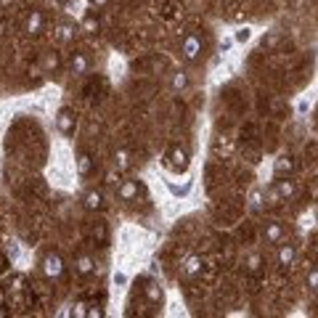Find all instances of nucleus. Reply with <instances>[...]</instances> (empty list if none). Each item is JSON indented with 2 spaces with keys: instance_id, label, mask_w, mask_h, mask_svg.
<instances>
[{
  "instance_id": "1",
  "label": "nucleus",
  "mask_w": 318,
  "mask_h": 318,
  "mask_svg": "<svg viewBox=\"0 0 318 318\" xmlns=\"http://www.w3.org/2000/svg\"><path fill=\"white\" fill-rule=\"evenodd\" d=\"M40 270H43L45 279H61L64 276V260H61V254L48 252L45 257H43V263H40Z\"/></svg>"
},
{
  "instance_id": "2",
  "label": "nucleus",
  "mask_w": 318,
  "mask_h": 318,
  "mask_svg": "<svg viewBox=\"0 0 318 318\" xmlns=\"http://www.w3.org/2000/svg\"><path fill=\"white\" fill-rule=\"evenodd\" d=\"M202 45H204L202 35H196V32H191V35L183 40V45H181V53H183V58H186V61H196V56L202 53Z\"/></svg>"
},
{
  "instance_id": "3",
  "label": "nucleus",
  "mask_w": 318,
  "mask_h": 318,
  "mask_svg": "<svg viewBox=\"0 0 318 318\" xmlns=\"http://www.w3.org/2000/svg\"><path fill=\"white\" fill-rule=\"evenodd\" d=\"M56 127H58V133L72 135L77 130V114H74L72 109H61L58 114H56Z\"/></svg>"
},
{
  "instance_id": "4",
  "label": "nucleus",
  "mask_w": 318,
  "mask_h": 318,
  "mask_svg": "<svg viewBox=\"0 0 318 318\" xmlns=\"http://www.w3.org/2000/svg\"><path fill=\"white\" fill-rule=\"evenodd\" d=\"M67 69H69V74H74V77H83V74H88V69H90V58H88L83 51H74V53L69 56Z\"/></svg>"
},
{
  "instance_id": "5",
  "label": "nucleus",
  "mask_w": 318,
  "mask_h": 318,
  "mask_svg": "<svg viewBox=\"0 0 318 318\" xmlns=\"http://www.w3.org/2000/svg\"><path fill=\"white\" fill-rule=\"evenodd\" d=\"M43 24H45L43 11L32 8V11L27 13V19H24V32H27V35H40V32H43Z\"/></svg>"
},
{
  "instance_id": "6",
  "label": "nucleus",
  "mask_w": 318,
  "mask_h": 318,
  "mask_svg": "<svg viewBox=\"0 0 318 318\" xmlns=\"http://www.w3.org/2000/svg\"><path fill=\"white\" fill-rule=\"evenodd\" d=\"M276 260H279L281 268H292L294 260H297V249H294V244H281V242H279V254H276Z\"/></svg>"
},
{
  "instance_id": "7",
  "label": "nucleus",
  "mask_w": 318,
  "mask_h": 318,
  "mask_svg": "<svg viewBox=\"0 0 318 318\" xmlns=\"http://www.w3.org/2000/svg\"><path fill=\"white\" fill-rule=\"evenodd\" d=\"M83 207H85V210H90V212L104 210V194H101V191H95V188L85 191V196H83Z\"/></svg>"
},
{
  "instance_id": "8",
  "label": "nucleus",
  "mask_w": 318,
  "mask_h": 318,
  "mask_svg": "<svg viewBox=\"0 0 318 318\" xmlns=\"http://www.w3.org/2000/svg\"><path fill=\"white\" fill-rule=\"evenodd\" d=\"M263 236H265V242H268V244H279L281 239H284V228H281V223H279V220H268V223H265V228H263Z\"/></svg>"
},
{
  "instance_id": "9",
  "label": "nucleus",
  "mask_w": 318,
  "mask_h": 318,
  "mask_svg": "<svg viewBox=\"0 0 318 318\" xmlns=\"http://www.w3.org/2000/svg\"><path fill=\"white\" fill-rule=\"evenodd\" d=\"M138 191H141L138 181H122V183L117 186V194H120L122 202H133V199L138 196Z\"/></svg>"
},
{
  "instance_id": "10",
  "label": "nucleus",
  "mask_w": 318,
  "mask_h": 318,
  "mask_svg": "<svg viewBox=\"0 0 318 318\" xmlns=\"http://www.w3.org/2000/svg\"><path fill=\"white\" fill-rule=\"evenodd\" d=\"M53 37H56L58 43H72V40L77 37V27L69 24V22H61V24L56 27V32H53Z\"/></svg>"
},
{
  "instance_id": "11",
  "label": "nucleus",
  "mask_w": 318,
  "mask_h": 318,
  "mask_svg": "<svg viewBox=\"0 0 318 318\" xmlns=\"http://www.w3.org/2000/svg\"><path fill=\"white\" fill-rule=\"evenodd\" d=\"M58 67H61V56H58L56 51H48V53H43V61H40V69H43V74H53Z\"/></svg>"
},
{
  "instance_id": "12",
  "label": "nucleus",
  "mask_w": 318,
  "mask_h": 318,
  "mask_svg": "<svg viewBox=\"0 0 318 318\" xmlns=\"http://www.w3.org/2000/svg\"><path fill=\"white\" fill-rule=\"evenodd\" d=\"M273 172H276V178H281V175H292L294 172V159L289 154H281L273 162Z\"/></svg>"
},
{
  "instance_id": "13",
  "label": "nucleus",
  "mask_w": 318,
  "mask_h": 318,
  "mask_svg": "<svg viewBox=\"0 0 318 318\" xmlns=\"http://www.w3.org/2000/svg\"><path fill=\"white\" fill-rule=\"evenodd\" d=\"M276 191H279V194H281V199L286 202V199H292V196L297 194V186H294V181L289 178V175H286V178H284V175H281V178L276 181Z\"/></svg>"
},
{
  "instance_id": "14",
  "label": "nucleus",
  "mask_w": 318,
  "mask_h": 318,
  "mask_svg": "<svg viewBox=\"0 0 318 318\" xmlns=\"http://www.w3.org/2000/svg\"><path fill=\"white\" fill-rule=\"evenodd\" d=\"M74 270H77V276H90L95 270V260L90 257V254H80V257L74 260Z\"/></svg>"
},
{
  "instance_id": "15",
  "label": "nucleus",
  "mask_w": 318,
  "mask_h": 318,
  "mask_svg": "<svg viewBox=\"0 0 318 318\" xmlns=\"http://www.w3.org/2000/svg\"><path fill=\"white\" fill-rule=\"evenodd\" d=\"M170 165H172L175 170H186V167H188V151L181 149V146H175V149L170 151Z\"/></svg>"
},
{
  "instance_id": "16",
  "label": "nucleus",
  "mask_w": 318,
  "mask_h": 318,
  "mask_svg": "<svg viewBox=\"0 0 318 318\" xmlns=\"http://www.w3.org/2000/svg\"><path fill=\"white\" fill-rule=\"evenodd\" d=\"M146 300L151 302V305H162V302H165V289L156 281L146 284Z\"/></svg>"
},
{
  "instance_id": "17",
  "label": "nucleus",
  "mask_w": 318,
  "mask_h": 318,
  "mask_svg": "<svg viewBox=\"0 0 318 318\" xmlns=\"http://www.w3.org/2000/svg\"><path fill=\"white\" fill-rule=\"evenodd\" d=\"M247 199H249V210L252 212H260L263 207H265V191L263 188H252Z\"/></svg>"
},
{
  "instance_id": "18",
  "label": "nucleus",
  "mask_w": 318,
  "mask_h": 318,
  "mask_svg": "<svg viewBox=\"0 0 318 318\" xmlns=\"http://www.w3.org/2000/svg\"><path fill=\"white\" fill-rule=\"evenodd\" d=\"M130 165H133L130 151H127V149H117V151H114V167H117V172L130 170Z\"/></svg>"
},
{
  "instance_id": "19",
  "label": "nucleus",
  "mask_w": 318,
  "mask_h": 318,
  "mask_svg": "<svg viewBox=\"0 0 318 318\" xmlns=\"http://www.w3.org/2000/svg\"><path fill=\"white\" fill-rule=\"evenodd\" d=\"M202 268H204V260L199 257V254H191V257L186 260V265H183V273L186 276H199Z\"/></svg>"
},
{
  "instance_id": "20",
  "label": "nucleus",
  "mask_w": 318,
  "mask_h": 318,
  "mask_svg": "<svg viewBox=\"0 0 318 318\" xmlns=\"http://www.w3.org/2000/svg\"><path fill=\"white\" fill-rule=\"evenodd\" d=\"M93 170V159H90V154H80L77 156V172L80 175H88Z\"/></svg>"
},
{
  "instance_id": "21",
  "label": "nucleus",
  "mask_w": 318,
  "mask_h": 318,
  "mask_svg": "<svg viewBox=\"0 0 318 318\" xmlns=\"http://www.w3.org/2000/svg\"><path fill=\"white\" fill-rule=\"evenodd\" d=\"M188 88V74L186 72H175L172 74V90H186Z\"/></svg>"
},
{
  "instance_id": "22",
  "label": "nucleus",
  "mask_w": 318,
  "mask_h": 318,
  "mask_svg": "<svg viewBox=\"0 0 318 318\" xmlns=\"http://www.w3.org/2000/svg\"><path fill=\"white\" fill-rule=\"evenodd\" d=\"M284 199H281V194L276 191V186H270L268 191H265V204H270V207H279Z\"/></svg>"
},
{
  "instance_id": "23",
  "label": "nucleus",
  "mask_w": 318,
  "mask_h": 318,
  "mask_svg": "<svg viewBox=\"0 0 318 318\" xmlns=\"http://www.w3.org/2000/svg\"><path fill=\"white\" fill-rule=\"evenodd\" d=\"M279 43H281V32H276V29L268 32V35L263 37V48H276Z\"/></svg>"
},
{
  "instance_id": "24",
  "label": "nucleus",
  "mask_w": 318,
  "mask_h": 318,
  "mask_svg": "<svg viewBox=\"0 0 318 318\" xmlns=\"http://www.w3.org/2000/svg\"><path fill=\"white\" fill-rule=\"evenodd\" d=\"M260 265H263L260 254H249V257H247V270H249V273H257Z\"/></svg>"
},
{
  "instance_id": "25",
  "label": "nucleus",
  "mask_w": 318,
  "mask_h": 318,
  "mask_svg": "<svg viewBox=\"0 0 318 318\" xmlns=\"http://www.w3.org/2000/svg\"><path fill=\"white\" fill-rule=\"evenodd\" d=\"M83 29L85 32H98V19H95L93 13H88L85 19H83Z\"/></svg>"
},
{
  "instance_id": "26",
  "label": "nucleus",
  "mask_w": 318,
  "mask_h": 318,
  "mask_svg": "<svg viewBox=\"0 0 318 318\" xmlns=\"http://www.w3.org/2000/svg\"><path fill=\"white\" fill-rule=\"evenodd\" d=\"M305 284H308V289H313V292H318V268H313V270H308V276H305Z\"/></svg>"
},
{
  "instance_id": "27",
  "label": "nucleus",
  "mask_w": 318,
  "mask_h": 318,
  "mask_svg": "<svg viewBox=\"0 0 318 318\" xmlns=\"http://www.w3.org/2000/svg\"><path fill=\"white\" fill-rule=\"evenodd\" d=\"M249 37H252V27H242V29H236L233 43H247Z\"/></svg>"
},
{
  "instance_id": "28",
  "label": "nucleus",
  "mask_w": 318,
  "mask_h": 318,
  "mask_svg": "<svg viewBox=\"0 0 318 318\" xmlns=\"http://www.w3.org/2000/svg\"><path fill=\"white\" fill-rule=\"evenodd\" d=\"M77 318H83V315H88V305H85V302H80V305H74V310H72Z\"/></svg>"
},
{
  "instance_id": "29",
  "label": "nucleus",
  "mask_w": 318,
  "mask_h": 318,
  "mask_svg": "<svg viewBox=\"0 0 318 318\" xmlns=\"http://www.w3.org/2000/svg\"><path fill=\"white\" fill-rule=\"evenodd\" d=\"M88 315H90V318H101V315H104V310H101V308H90V310H88Z\"/></svg>"
},
{
  "instance_id": "30",
  "label": "nucleus",
  "mask_w": 318,
  "mask_h": 318,
  "mask_svg": "<svg viewBox=\"0 0 318 318\" xmlns=\"http://www.w3.org/2000/svg\"><path fill=\"white\" fill-rule=\"evenodd\" d=\"M231 45H233V37H226V40H223V43H220V51H228V48H231Z\"/></svg>"
},
{
  "instance_id": "31",
  "label": "nucleus",
  "mask_w": 318,
  "mask_h": 318,
  "mask_svg": "<svg viewBox=\"0 0 318 318\" xmlns=\"http://www.w3.org/2000/svg\"><path fill=\"white\" fill-rule=\"evenodd\" d=\"M90 6H95V8H104V6H109V0H88Z\"/></svg>"
},
{
  "instance_id": "32",
  "label": "nucleus",
  "mask_w": 318,
  "mask_h": 318,
  "mask_svg": "<svg viewBox=\"0 0 318 318\" xmlns=\"http://www.w3.org/2000/svg\"><path fill=\"white\" fill-rule=\"evenodd\" d=\"M127 279H125V273H114V284H125Z\"/></svg>"
},
{
  "instance_id": "33",
  "label": "nucleus",
  "mask_w": 318,
  "mask_h": 318,
  "mask_svg": "<svg viewBox=\"0 0 318 318\" xmlns=\"http://www.w3.org/2000/svg\"><path fill=\"white\" fill-rule=\"evenodd\" d=\"M0 6H3V8H8V6H13V0H0Z\"/></svg>"
},
{
  "instance_id": "34",
  "label": "nucleus",
  "mask_w": 318,
  "mask_h": 318,
  "mask_svg": "<svg viewBox=\"0 0 318 318\" xmlns=\"http://www.w3.org/2000/svg\"><path fill=\"white\" fill-rule=\"evenodd\" d=\"M0 302H3V294H0Z\"/></svg>"
}]
</instances>
